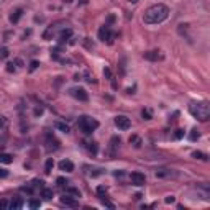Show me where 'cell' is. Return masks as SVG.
Instances as JSON below:
<instances>
[{
    "label": "cell",
    "instance_id": "1",
    "mask_svg": "<svg viewBox=\"0 0 210 210\" xmlns=\"http://www.w3.org/2000/svg\"><path fill=\"white\" fill-rule=\"evenodd\" d=\"M169 17V8L163 3H156L153 7L144 12L143 15V21L146 25H158V23H163V21Z\"/></svg>",
    "mask_w": 210,
    "mask_h": 210
},
{
    "label": "cell",
    "instance_id": "2",
    "mask_svg": "<svg viewBox=\"0 0 210 210\" xmlns=\"http://www.w3.org/2000/svg\"><path fill=\"white\" fill-rule=\"evenodd\" d=\"M189 112L192 113V117H195L200 121H207L210 117V105L208 102L202 100V102H192L189 105Z\"/></svg>",
    "mask_w": 210,
    "mask_h": 210
},
{
    "label": "cell",
    "instance_id": "3",
    "mask_svg": "<svg viewBox=\"0 0 210 210\" xmlns=\"http://www.w3.org/2000/svg\"><path fill=\"white\" fill-rule=\"evenodd\" d=\"M79 128H81L85 135H90L92 132H95V130L99 128V121L95 118H90V117L82 115V117L79 118Z\"/></svg>",
    "mask_w": 210,
    "mask_h": 210
},
{
    "label": "cell",
    "instance_id": "4",
    "mask_svg": "<svg viewBox=\"0 0 210 210\" xmlns=\"http://www.w3.org/2000/svg\"><path fill=\"white\" fill-rule=\"evenodd\" d=\"M130 180H132V184L136 186V187H141V186L146 184V177H144V174L140 171L132 172V174H130Z\"/></svg>",
    "mask_w": 210,
    "mask_h": 210
},
{
    "label": "cell",
    "instance_id": "5",
    "mask_svg": "<svg viewBox=\"0 0 210 210\" xmlns=\"http://www.w3.org/2000/svg\"><path fill=\"white\" fill-rule=\"evenodd\" d=\"M115 127L118 130H128L132 127V121H130V118L125 117V115H117V117H115Z\"/></svg>",
    "mask_w": 210,
    "mask_h": 210
},
{
    "label": "cell",
    "instance_id": "6",
    "mask_svg": "<svg viewBox=\"0 0 210 210\" xmlns=\"http://www.w3.org/2000/svg\"><path fill=\"white\" fill-rule=\"evenodd\" d=\"M71 94H72V95H74L77 100H81V102H87V99H89L87 92H85V89H82V87L71 89Z\"/></svg>",
    "mask_w": 210,
    "mask_h": 210
},
{
    "label": "cell",
    "instance_id": "7",
    "mask_svg": "<svg viewBox=\"0 0 210 210\" xmlns=\"http://www.w3.org/2000/svg\"><path fill=\"white\" fill-rule=\"evenodd\" d=\"M61 204L66 205V207H72V208H74V207L79 205V202H77L76 197H71L69 194H66V195H62V197H61Z\"/></svg>",
    "mask_w": 210,
    "mask_h": 210
},
{
    "label": "cell",
    "instance_id": "8",
    "mask_svg": "<svg viewBox=\"0 0 210 210\" xmlns=\"http://www.w3.org/2000/svg\"><path fill=\"white\" fill-rule=\"evenodd\" d=\"M99 40H102V41H112V31H110V28H108L107 25L102 26L99 30Z\"/></svg>",
    "mask_w": 210,
    "mask_h": 210
},
{
    "label": "cell",
    "instance_id": "9",
    "mask_svg": "<svg viewBox=\"0 0 210 210\" xmlns=\"http://www.w3.org/2000/svg\"><path fill=\"white\" fill-rule=\"evenodd\" d=\"M59 169L64 171V172H72L74 171V163L69 161V159H62V161L59 163Z\"/></svg>",
    "mask_w": 210,
    "mask_h": 210
},
{
    "label": "cell",
    "instance_id": "10",
    "mask_svg": "<svg viewBox=\"0 0 210 210\" xmlns=\"http://www.w3.org/2000/svg\"><path fill=\"white\" fill-rule=\"evenodd\" d=\"M118 144H120V138H118V136H113V138L110 140V156L112 158L115 156V153H117Z\"/></svg>",
    "mask_w": 210,
    "mask_h": 210
},
{
    "label": "cell",
    "instance_id": "11",
    "mask_svg": "<svg viewBox=\"0 0 210 210\" xmlns=\"http://www.w3.org/2000/svg\"><path fill=\"white\" fill-rule=\"evenodd\" d=\"M21 207H23V200H21V199H13L8 204V208H13V210H18Z\"/></svg>",
    "mask_w": 210,
    "mask_h": 210
},
{
    "label": "cell",
    "instance_id": "12",
    "mask_svg": "<svg viewBox=\"0 0 210 210\" xmlns=\"http://www.w3.org/2000/svg\"><path fill=\"white\" fill-rule=\"evenodd\" d=\"M144 57L149 61H158L161 57V54H159V51H148V53H144Z\"/></svg>",
    "mask_w": 210,
    "mask_h": 210
},
{
    "label": "cell",
    "instance_id": "13",
    "mask_svg": "<svg viewBox=\"0 0 210 210\" xmlns=\"http://www.w3.org/2000/svg\"><path fill=\"white\" fill-rule=\"evenodd\" d=\"M21 15H23V10H21V8L15 10V12H13L12 15H10V21H12V23H17V21L21 18Z\"/></svg>",
    "mask_w": 210,
    "mask_h": 210
},
{
    "label": "cell",
    "instance_id": "14",
    "mask_svg": "<svg viewBox=\"0 0 210 210\" xmlns=\"http://www.w3.org/2000/svg\"><path fill=\"white\" fill-rule=\"evenodd\" d=\"M0 163L10 164V163H13V156L8 154V153H2V154H0Z\"/></svg>",
    "mask_w": 210,
    "mask_h": 210
},
{
    "label": "cell",
    "instance_id": "15",
    "mask_svg": "<svg viewBox=\"0 0 210 210\" xmlns=\"http://www.w3.org/2000/svg\"><path fill=\"white\" fill-rule=\"evenodd\" d=\"M53 189H45V187H43V191H41V197L45 199V200H51L53 199Z\"/></svg>",
    "mask_w": 210,
    "mask_h": 210
},
{
    "label": "cell",
    "instance_id": "16",
    "mask_svg": "<svg viewBox=\"0 0 210 210\" xmlns=\"http://www.w3.org/2000/svg\"><path fill=\"white\" fill-rule=\"evenodd\" d=\"M53 168H54V161H53V158H49L46 161V164H45V172H46V174H51Z\"/></svg>",
    "mask_w": 210,
    "mask_h": 210
},
{
    "label": "cell",
    "instance_id": "17",
    "mask_svg": "<svg viewBox=\"0 0 210 210\" xmlns=\"http://www.w3.org/2000/svg\"><path fill=\"white\" fill-rule=\"evenodd\" d=\"M156 176L158 177H169L171 176V171L169 169H158L156 171Z\"/></svg>",
    "mask_w": 210,
    "mask_h": 210
},
{
    "label": "cell",
    "instance_id": "18",
    "mask_svg": "<svg viewBox=\"0 0 210 210\" xmlns=\"http://www.w3.org/2000/svg\"><path fill=\"white\" fill-rule=\"evenodd\" d=\"M56 128L61 130L62 133H69V127L66 125V123H62V121H57V123H56Z\"/></svg>",
    "mask_w": 210,
    "mask_h": 210
},
{
    "label": "cell",
    "instance_id": "19",
    "mask_svg": "<svg viewBox=\"0 0 210 210\" xmlns=\"http://www.w3.org/2000/svg\"><path fill=\"white\" fill-rule=\"evenodd\" d=\"M192 156H194L195 159H202V161H207V159H208V156L204 154V153H200V151H194Z\"/></svg>",
    "mask_w": 210,
    "mask_h": 210
},
{
    "label": "cell",
    "instance_id": "20",
    "mask_svg": "<svg viewBox=\"0 0 210 210\" xmlns=\"http://www.w3.org/2000/svg\"><path fill=\"white\" fill-rule=\"evenodd\" d=\"M71 35H72V30H69V28H67V30H64V31L59 35V40H61V41H66Z\"/></svg>",
    "mask_w": 210,
    "mask_h": 210
},
{
    "label": "cell",
    "instance_id": "21",
    "mask_svg": "<svg viewBox=\"0 0 210 210\" xmlns=\"http://www.w3.org/2000/svg\"><path fill=\"white\" fill-rule=\"evenodd\" d=\"M199 136H200V133H199V130H192V132H191V136H189V138H191V141H195V140H197L199 138Z\"/></svg>",
    "mask_w": 210,
    "mask_h": 210
},
{
    "label": "cell",
    "instance_id": "22",
    "mask_svg": "<svg viewBox=\"0 0 210 210\" xmlns=\"http://www.w3.org/2000/svg\"><path fill=\"white\" fill-rule=\"evenodd\" d=\"M7 125H8V120H7L3 115H0V130H3L7 128Z\"/></svg>",
    "mask_w": 210,
    "mask_h": 210
},
{
    "label": "cell",
    "instance_id": "23",
    "mask_svg": "<svg viewBox=\"0 0 210 210\" xmlns=\"http://www.w3.org/2000/svg\"><path fill=\"white\" fill-rule=\"evenodd\" d=\"M28 205H30V208H40L41 202L40 200H30V202H28Z\"/></svg>",
    "mask_w": 210,
    "mask_h": 210
},
{
    "label": "cell",
    "instance_id": "24",
    "mask_svg": "<svg viewBox=\"0 0 210 210\" xmlns=\"http://www.w3.org/2000/svg\"><path fill=\"white\" fill-rule=\"evenodd\" d=\"M89 151H90V153L92 154H97V143H89Z\"/></svg>",
    "mask_w": 210,
    "mask_h": 210
},
{
    "label": "cell",
    "instance_id": "25",
    "mask_svg": "<svg viewBox=\"0 0 210 210\" xmlns=\"http://www.w3.org/2000/svg\"><path fill=\"white\" fill-rule=\"evenodd\" d=\"M105 192H107V189L104 186H99L97 187V194H99V197H105Z\"/></svg>",
    "mask_w": 210,
    "mask_h": 210
},
{
    "label": "cell",
    "instance_id": "26",
    "mask_svg": "<svg viewBox=\"0 0 210 210\" xmlns=\"http://www.w3.org/2000/svg\"><path fill=\"white\" fill-rule=\"evenodd\" d=\"M141 115H143V118H144V120H151V118H153V115H151L149 110H143Z\"/></svg>",
    "mask_w": 210,
    "mask_h": 210
},
{
    "label": "cell",
    "instance_id": "27",
    "mask_svg": "<svg viewBox=\"0 0 210 210\" xmlns=\"http://www.w3.org/2000/svg\"><path fill=\"white\" fill-rule=\"evenodd\" d=\"M174 138H176V140H180V138H184V130H176V133H174Z\"/></svg>",
    "mask_w": 210,
    "mask_h": 210
},
{
    "label": "cell",
    "instance_id": "28",
    "mask_svg": "<svg viewBox=\"0 0 210 210\" xmlns=\"http://www.w3.org/2000/svg\"><path fill=\"white\" fill-rule=\"evenodd\" d=\"M66 192L67 194H72L74 197H81V192H79L77 189H66Z\"/></svg>",
    "mask_w": 210,
    "mask_h": 210
},
{
    "label": "cell",
    "instance_id": "29",
    "mask_svg": "<svg viewBox=\"0 0 210 210\" xmlns=\"http://www.w3.org/2000/svg\"><path fill=\"white\" fill-rule=\"evenodd\" d=\"M100 199H102V204H104V205H107L108 208H115V205L112 204V202H108V200H107V199H104V197H100Z\"/></svg>",
    "mask_w": 210,
    "mask_h": 210
},
{
    "label": "cell",
    "instance_id": "30",
    "mask_svg": "<svg viewBox=\"0 0 210 210\" xmlns=\"http://www.w3.org/2000/svg\"><path fill=\"white\" fill-rule=\"evenodd\" d=\"M56 182H57V186H59V187H64V186L67 184V182H66V179H64V177H57V180H56Z\"/></svg>",
    "mask_w": 210,
    "mask_h": 210
},
{
    "label": "cell",
    "instance_id": "31",
    "mask_svg": "<svg viewBox=\"0 0 210 210\" xmlns=\"http://www.w3.org/2000/svg\"><path fill=\"white\" fill-rule=\"evenodd\" d=\"M38 66H40V62H38V61H31V64H30V71L33 72L35 69H38Z\"/></svg>",
    "mask_w": 210,
    "mask_h": 210
},
{
    "label": "cell",
    "instance_id": "32",
    "mask_svg": "<svg viewBox=\"0 0 210 210\" xmlns=\"http://www.w3.org/2000/svg\"><path fill=\"white\" fill-rule=\"evenodd\" d=\"M21 192H26V194H33V187L26 186V187H21Z\"/></svg>",
    "mask_w": 210,
    "mask_h": 210
},
{
    "label": "cell",
    "instance_id": "33",
    "mask_svg": "<svg viewBox=\"0 0 210 210\" xmlns=\"http://www.w3.org/2000/svg\"><path fill=\"white\" fill-rule=\"evenodd\" d=\"M0 56H2V57H7V56H8V49H7V48H2V49H0Z\"/></svg>",
    "mask_w": 210,
    "mask_h": 210
},
{
    "label": "cell",
    "instance_id": "34",
    "mask_svg": "<svg viewBox=\"0 0 210 210\" xmlns=\"http://www.w3.org/2000/svg\"><path fill=\"white\" fill-rule=\"evenodd\" d=\"M174 202H176V197H172V195L166 197V204H174Z\"/></svg>",
    "mask_w": 210,
    "mask_h": 210
},
{
    "label": "cell",
    "instance_id": "35",
    "mask_svg": "<svg viewBox=\"0 0 210 210\" xmlns=\"http://www.w3.org/2000/svg\"><path fill=\"white\" fill-rule=\"evenodd\" d=\"M8 176V171L7 169H0V177H7Z\"/></svg>",
    "mask_w": 210,
    "mask_h": 210
},
{
    "label": "cell",
    "instance_id": "36",
    "mask_svg": "<svg viewBox=\"0 0 210 210\" xmlns=\"http://www.w3.org/2000/svg\"><path fill=\"white\" fill-rule=\"evenodd\" d=\"M104 74H105V76H107L108 79L112 77V72H110V69H105V71H104Z\"/></svg>",
    "mask_w": 210,
    "mask_h": 210
},
{
    "label": "cell",
    "instance_id": "37",
    "mask_svg": "<svg viewBox=\"0 0 210 210\" xmlns=\"http://www.w3.org/2000/svg\"><path fill=\"white\" fill-rule=\"evenodd\" d=\"M0 207H3V208H7V207H8V204H7V202H5V200H0Z\"/></svg>",
    "mask_w": 210,
    "mask_h": 210
},
{
    "label": "cell",
    "instance_id": "38",
    "mask_svg": "<svg viewBox=\"0 0 210 210\" xmlns=\"http://www.w3.org/2000/svg\"><path fill=\"white\" fill-rule=\"evenodd\" d=\"M41 112H43L41 108H36V110H35V113H36V115H41Z\"/></svg>",
    "mask_w": 210,
    "mask_h": 210
},
{
    "label": "cell",
    "instance_id": "39",
    "mask_svg": "<svg viewBox=\"0 0 210 210\" xmlns=\"http://www.w3.org/2000/svg\"><path fill=\"white\" fill-rule=\"evenodd\" d=\"M128 2H132V3H136V2H140V0H128Z\"/></svg>",
    "mask_w": 210,
    "mask_h": 210
},
{
    "label": "cell",
    "instance_id": "40",
    "mask_svg": "<svg viewBox=\"0 0 210 210\" xmlns=\"http://www.w3.org/2000/svg\"><path fill=\"white\" fill-rule=\"evenodd\" d=\"M64 2H66V3H71V2H72V0H64Z\"/></svg>",
    "mask_w": 210,
    "mask_h": 210
}]
</instances>
